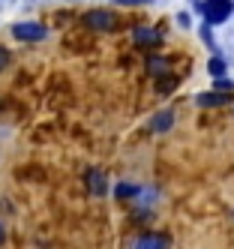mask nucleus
Instances as JSON below:
<instances>
[{"mask_svg":"<svg viewBox=\"0 0 234 249\" xmlns=\"http://www.w3.org/2000/svg\"><path fill=\"white\" fill-rule=\"evenodd\" d=\"M204 15H207V21H213V24L225 21L231 15V0H204Z\"/></svg>","mask_w":234,"mask_h":249,"instance_id":"f257e3e1","label":"nucleus"},{"mask_svg":"<svg viewBox=\"0 0 234 249\" xmlns=\"http://www.w3.org/2000/svg\"><path fill=\"white\" fill-rule=\"evenodd\" d=\"M84 24L93 27V30H114L117 27V18L111 12H87L84 15Z\"/></svg>","mask_w":234,"mask_h":249,"instance_id":"f03ea898","label":"nucleus"},{"mask_svg":"<svg viewBox=\"0 0 234 249\" xmlns=\"http://www.w3.org/2000/svg\"><path fill=\"white\" fill-rule=\"evenodd\" d=\"M15 39H24V42H30V39H45V27L42 24H15Z\"/></svg>","mask_w":234,"mask_h":249,"instance_id":"7ed1b4c3","label":"nucleus"},{"mask_svg":"<svg viewBox=\"0 0 234 249\" xmlns=\"http://www.w3.org/2000/svg\"><path fill=\"white\" fill-rule=\"evenodd\" d=\"M132 249H165V237H159V234H141Z\"/></svg>","mask_w":234,"mask_h":249,"instance_id":"20e7f679","label":"nucleus"},{"mask_svg":"<svg viewBox=\"0 0 234 249\" xmlns=\"http://www.w3.org/2000/svg\"><path fill=\"white\" fill-rule=\"evenodd\" d=\"M135 42H138V45H156V42H159V30L135 27Z\"/></svg>","mask_w":234,"mask_h":249,"instance_id":"39448f33","label":"nucleus"},{"mask_svg":"<svg viewBox=\"0 0 234 249\" xmlns=\"http://www.w3.org/2000/svg\"><path fill=\"white\" fill-rule=\"evenodd\" d=\"M87 183H90V192H93V195H102L105 192V174L93 168V171L87 174Z\"/></svg>","mask_w":234,"mask_h":249,"instance_id":"423d86ee","label":"nucleus"},{"mask_svg":"<svg viewBox=\"0 0 234 249\" xmlns=\"http://www.w3.org/2000/svg\"><path fill=\"white\" fill-rule=\"evenodd\" d=\"M228 102V93L219 90V93H204V96H198V105H225Z\"/></svg>","mask_w":234,"mask_h":249,"instance_id":"0eeeda50","label":"nucleus"},{"mask_svg":"<svg viewBox=\"0 0 234 249\" xmlns=\"http://www.w3.org/2000/svg\"><path fill=\"white\" fill-rule=\"evenodd\" d=\"M147 69L153 75H162V72H168V66H165V60H159V57H153L150 63H147Z\"/></svg>","mask_w":234,"mask_h":249,"instance_id":"6e6552de","label":"nucleus"},{"mask_svg":"<svg viewBox=\"0 0 234 249\" xmlns=\"http://www.w3.org/2000/svg\"><path fill=\"white\" fill-rule=\"evenodd\" d=\"M168 123H171V114H162V117H156V120H153V129H165Z\"/></svg>","mask_w":234,"mask_h":249,"instance_id":"1a4fd4ad","label":"nucleus"},{"mask_svg":"<svg viewBox=\"0 0 234 249\" xmlns=\"http://www.w3.org/2000/svg\"><path fill=\"white\" fill-rule=\"evenodd\" d=\"M210 72H213V75H222V72H225V63H222V60H210Z\"/></svg>","mask_w":234,"mask_h":249,"instance_id":"9d476101","label":"nucleus"},{"mask_svg":"<svg viewBox=\"0 0 234 249\" xmlns=\"http://www.w3.org/2000/svg\"><path fill=\"white\" fill-rule=\"evenodd\" d=\"M6 63H9V51H6L3 45H0V69H3Z\"/></svg>","mask_w":234,"mask_h":249,"instance_id":"9b49d317","label":"nucleus"},{"mask_svg":"<svg viewBox=\"0 0 234 249\" xmlns=\"http://www.w3.org/2000/svg\"><path fill=\"white\" fill-rule=\"evenodd\" d=\"M132 192H135L132 186H120V189H117V195H120V198H123V195H132Z\"/></svg>","mask_w":234,"mask_h":249,"instance_id":"f8f14e48","label":"nucleus"},{"mask_svg":"<svg viewBox=\"0 0 234 249\" xmlns=\"http://www.w3.org/2000/svg\"><path fill=\"white\" fill-rule=\"evenodd\" d=\"M120 3H138V0H120Z\"/></svg>","mask_w":234,"mask_h":249,"instance_id":"ddd939ff","label":"nucleus"},{"mask_svg":"<svg viewBox=\"0 0 234 249\" xmlns=\"http://www.w3.org/2000/svg\"><path fill=\"white\" fill-rule=\"evenodd\" d=\"M0 243H3V225H0Z\"/></svg>","mask_w":234,"mask_h":249,"instance_id":"4468645a","label":"nucleus"}]
</instances>
